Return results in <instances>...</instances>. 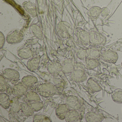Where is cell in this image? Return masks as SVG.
Returning <instances> with one entry per match:
<instances>
[{
  "label": "cell",
  "instance_id": "12",
  "mask_svg": "<svg viewBox=\"0 0 122 122\" xmlns=\"http://www.w3.org/2000/svg\"><path fill=\"white\" fill-rule=\"evenodd\" d=\"M105 118L104 115L102 113L95 112H88L85 116V119L87 122H101Z\"/></svg>",
  "mask_w": 122,
  "mask_h": 122
},
{
  "label": "cell",
  "instance_id": "37",
  "mask_svg": "<svg viewBox=\"0 0 122 122\" xmlns=\"http://www.w3.org/2000/svg\"><path fill=\"white\" fill-rule=\"evenodd\" d=\"M121 67L122 68V62H121Z\"/></svg>",
  "mask_w": 122,
  "mask_h": 122
},
{
  "label": "cell",
  "instance_id": "1",
  "mask_svg": "<svg viewBox=\"0 0 122 122\" xmlns=\"http://www.w3.org/2000/svg\"><path fill=\"white\" fill-rule=\"evenodd\" d=\"M37 92L40 95L45 97H49L55 95H60V92L57 86L53 83H42L37 89Z\"/></svg>",
  "mask_w": 122,
  "mask_h": 122
},
{
  "label": "cell",
  "instance_id": "15",
  "mask_svg": "<svg viewBox=\"0 0 122 122\" xmlns=\"http://www.w3.org/2000/svg\"><path fill=\"white\" fill-rule=\"evenodd\" d=\"M62 72L66 74L71 73L74 70L76 64L72 58H68L65 60L62 64Z\"/></svg>",
  "mask_w": 122,
  "mask_h": 122
},
{
  "label": "cell",
  "instance_id": "16",
  "mask_svg": "<svg viewBox=\"0 0 122 122\" xmlns=\"http://www.w3.org/2000/svg\"><path fill=\"white\" fill-rule=\"evenodd\" d=\"M70 110L66 103L60 104L56 110V114L57 117L60 120H64L66 114Z\"/></svg>",
  "mask_w": 122,
  "mask_h": 122
},
{
  "label": "cell",
  "instance_id": "31",
  "mask_svg": "<svg viewBox=\"0 0 122 122\" xmlns=\"http://www.w3.org/2000/svg\"><path fill=\"white\" fill-rule=\"evenodd\" d=\"M33 122H51L52 120L47 116L43 114H36L33 116Z\"/></svg>",
  "mask_w": 122,
  "mask_h": 122
},
{
  "label": "cell",
  "instance_id": "24",
  "mask_svg": "<svg viewBox=\"0 0 122 122\" xmlns=\"http://www.w3.org/2000/svg\"><path fill=\"white\" fill-rule=\"evenodd\" d=\"M30 30L31 35L39 39L42 40L43 37L42 31L40 27L37 24H33L30 25Z\"/></svg>",
  "mask_w": 122,
  "mask_h": 122
},
{
  "label": "cell",
  "instance_id": "34",
  "mask_svg": "<svg viewBox=\"0 0 122 122\" xmlns=\"http://www.w3.org/2000/svg\"><path fill=\"white\" fill-rule=\"evenodd\" d=\"M78 57L81 60H85L88 57L86 49H80L77 52Z\"/></svg>",
  "mask_w": 122,
  "mask_h": 122
},
{
  "label": "cell",
  "instance_id": "17",
  "mask_svg": "<svg viewBox=\"0 0 122 122\" xmlns=\"http://www.w3.org/2000/svg\"><path fill=\"white\" fill-rule=\"evenodd\" d=\"M21 109V102L20 101L19 98L12 97L10 99V105L9 113L18 112Z\"/></svg>",
  "mask_w": 122,
  "mask_h": 122
},
{
  "label": "cell",
  "instance_id": "23",
  "mask_svg": "<svg viewBox=\"0 0 122 122\" xmlns=\"http://www.w3.org/2000/svg\"><path fill=\"white\" fill-rule=\"evenodd\" d=\"M87 85L88 87L89 92L91 93H94L102 90L101 87L92 78H90L88 80Z\"/></svg>",
  "mask_w": 122,
  "mask_h": 122
},
{
  "label": "cell",
  "instance_id": "35",
  "mask_svg": "<svg viewBox=\"0 0 122 122\" xmlns=\"http://www.w3.org/2000/svg\"><path fill=\"white\" fill-rule=\"evenodd\" d=\"M5 38L4 34L0 32V48H2L4 46L5 43Z\"/></svg>",
  "mask_w": 122,
  "mask_h": 122
},
{
  "label": "cell",
  "instance_id": "10",
  "mask_svg": "<svg viewBox=\"0 0 122 122\" xmlns=\"http://www.w3.org/2000/svg\"><path fill=\"white\" fill-rule=\"evenodd\" d=\"M65 103L70 110H78L82 106V102L79 98L75 96L71 95L68 97Z\"/></svg>",
  "mask_w": 122,
  "mask_h": 122
},
{
  "label": "cell",
  "instance_id": "30",
  "mask_svg": "<svg viewBox=\"0 0 122 122\" xmlns=\"http://www.w3.org/2000/svg\"><path fill=\"white\" fill-rule=\"evenodd\" d=\"M85 60L86 67L88 70H93L98 66V62L96 59L90 58L87 57Z\"/></svg>",
  "mask_w": 122,
  "mask_h": 122
},
{
  "label": "cell",
  "instance_id": "14",
  "mask_svg": "<svg viewBox=\"0 0 122 122\" xmlns=\"http://www.w3.org/2000/svg\"><path fill=\"white\" fill-rule=\"evenodd\" d=\"M62 64L57 61H51L47 66V70L48 72L51 74L57 75L62 72Z\"/></svg>",
  "mask_w": 122,
  "mask_h": 122
},
{
  "label": "cell",
  "instance_id": "36",
  "mask_svg": "<svg viewBox=\"0 0 122 122\" xmlns=\"http://www.w3.org/2000/svg\"><path fill=\"white\" fill-rule=\"evenodd\" d=\"M7 93L8 94L10 95H13V88H12L11 87H10L9 86L8 87V88L7 89Z\"/></svg>",
  "mask_w": 122,
  "mask_h": 122
},
{
  "label": "cell",
  "instance_id": "22",
  "mask_svg": "<svg viewBox=\"0 0 122 122\" xmlns=\"http://www.w3.org/2000/svg\"><path fill=\"white\" fill-rule=\"evenodd\" d=\"M38 79L36 77L32 75L24 76L21 80L22 83L28 88L32 87L38 82Z\"/></svg>",
  "mask_w": 122,
  "mask_h": 122
},
{
  "label": "cell",
  "instance_id": "27",
  "mask_svg": "<svg viewBox=\"0 0 122 122\" xmlns=\"http://www.w3.org/2000/svg\"><path fill=\"white\" fill-rule=\"evenodd\" d=\"M26 103L30 106L35 112H37L41 110L43 107V102L41 100L28 101Z\"/></svg>",
  "mask_w": 122,
  "mask_h": 122
},
{
  "label": "cell",
  "instance_id": "19",
  "mask_svg": "<svg viewBox=\"0 0 122 122\" xmlns=\"http://www.w3.org/2000/svg\"><path fill=\"white\" fill-rule=\"evenodd\" d=\"M102 48L101 47L94 46L86 49L88 57L97 59L100 57L102 51Z\"/></svg>",
  "mask_w": 122,
  "mask_h": 122
},
{
  "label": "cell",
  "instance_id": "33",
  "mask_svg": "<svg viewBox=\"0 0 122 122\" xmlns=\"http://www.w3.org/2000/svg\"><path fill=\"white\" fill-rule=\"evenodd\" d=\"M9 86L8 85L6 80L2 74L0 76V91L1 92H4L7 91Z\"/></svg>",
  "mask_w": 122,
  "mask_h": 122
},
{
  "label": "cell",
  "instance_id": "9",
  "mask_svg": "<svg viewBox=\"0 0 122 122\" xmlns=\"http://www.w3.org/2000/svg\"><path fill=\"white\" fill-rule=\"evenodd\" d=\"M76 36L79 44L82 46H88L90 44L89 32L81 28L77 29Z\"/></svg>",
  "mask_w": 122,
  "mask_h": 122
},
{
  "label": "cell",
  "instance_id": "7",
  "mask_svg": "<svg viewBox=\"0 0 122 122\" xmlns=\"http://www.w3.org/2000/svg\"><path fill=\"white\" fill-rule=\"evenodd\" d=\"M118 57L116 52L108 50L102 51L100 58L102 60L106 62L115 64L117 62Z\"/></svg>",
  "mask_w": 122,
  "mask_h": 122
},
{
  "label": "cell",
  "instance_id": "2",
  "mask_svg": "<svg viewBox=\"0 0 122 122\" xmlns=\"http://www.w3.org/2000/svg\"><path fill=\"white\" fill-rule=\"evenodd\" d=\"M84 65L81 62L76 64L75 68L70 73V77L76 82L81 83L87 80L88 76L86 72Z\"/></svg>",
  "mask_w": 122,
  "mask_h": 122
},
{
  "label": "cell",
  "instance_id": "11",
  "mask_svg": "<svg viewBox=\"0 0 122 122\" xmlns=\"http://www.w3.org/2000/svg\"><path fill=\"white\" fill-rule=\"evenodd\" d=\"M13 95L19 98L25 95L28 92V88L25 86L22 82H18L13 87Z\"/></svg>",
  "mask_w": 122,
  "mask_h": 122
},
{
  "label": "cell",
  "instance_id": "4",
  "mask_svg": "<svg viewBox=\"0 0 122 122\" xmlns=\"http://www.w3.org/2000/svg\"><path fill=\"white\" fill-rule=\"evenodd\" d=\"M85 110L83 106L78 110H70L66 115V121L67 122H81L83 118Z\"/></svg>",
  "mask_w": 122,
  "mask_h": 122
},
{
  "label": "cell",
  "instance_id": "28",
  "mask_svg": "<svg viewBox=\"0 0 122 122\" xmlns=\"http://www.w3.org/2000/svg\"><path fill=\"white\" fill-rule=\"evenodd\" d=\"M112 100L116 103H122V89L115 90L111 94Z\"/></svg>",
  "mask_w": 122,
  "mask_h": 122
},
{
  "label": "cell",
  "instance_id": "13",
  "mask_svg": "<svg viewBox=\"0 0 122 122\" xmlns=\"http://www.w3.org/2000/svg\"><path fill=\"white\" fill-rule=\"evenodd\" d=\"M18 55L20 57L23 59H30L33 57L34 52L29 47L22 46L20 47L17 50Z\"/></svg>",
  "mask_w": 122,
  "mask_h": 122
},
{
  "label": "cell",
  "instance_id": "32",
  "mask_svg": "<svg viewBox=\"0 0 122 122\" xmlns=\"http://www.w3.org/2000/svg\"><path fill=\"white\" fill-rule=\"evenodd\" d=\"M102 12V9L97 6L92 7L89 10V15L91 17L95 18L97 17Z\"/></svg>",
  "mask_w": 122,
  "mask_h": 122
},
{
  "label": "cell",
  "instance_id": "18",
  "mask_svg": "<svg viewBox=\"0 0 122 122\" xmlns=\"http://www.w3.org/2000/svg\"><path fill=\"white\" fill-rule=\"evenodd\" d=\"M41 61L40 56L33 57L29 59L27 63V67L30 71L33 72L38 68Z\"/></svg>",
  "mask_w": 122,
  "mask_h": 122
},
{
  "label": "cell",
  "instance_id": "20",
  "mask_svg": "<svg viewBox=\"0 0 122 122\" xmlns=\"http://www.w3.org/2000/svg\"><path fill=\"white\" fill-rule=\"evenodd\" d=\"M23 5L25 10L31 17H37L36 6L34 3L30 1L25 2L23 3Z\"/></svg>",
  "mask_w": 122,
  "mask_h": 122
},
{
  "label": "cell",
  "instance_id": "6",
  "mask_svg": "<svg viewBox=\"0 0 122 122\" xmlns=\"http://www.w3.org/2000/svg\"><path fill=\"white\" fill-rule=\"evenodd\" d=\"M2 75L6 80L8 81L14 85L17 83L20 80L19 72L12 68H5L3 71Z\"/></svg>",
  "mask_w": 122,
  "mask_h": 122
},
{
  "label": "cell",
  "instance_id": "5",
  "mask_svg": "<svg viewBox=\"0 0 122 122\" xmlns=\"http://www.w3.org/2000/svg\"><path fill=\"white\" fill-rule=\"evenodd\" d=\"M90 44L94 46L103 45L106 42L105 37L95 29H92L89 32Z\"/></svg>",
  "mask_w": 122,
  "mask_h": 122
},
{
  "label": "cell",
  "instance_id": "25",
  "mask_svg": "<svg viewBox=\"0 0 122 122\" xmlns=\"http://www.w3.org/2000/svg\"><path fill=\"white\" fill-rule=\"evenodd\" d=\"M10 96L7 93L1 92L0 93V104L3 108H10Z\"/></svg>",
  "mask_w": 122,
  "mask_h": 122
},
{
  "label": "cell",
  "instance_id": "21",
  "mask_svg": "<svg viewBox=\"0 0 122 122\" xmlns=\"http://www.w3.org/2000/svg\"><path fill=\"white\" fill-rule=\"evenodd\" d=\"M8 116L10 121L13 122H24L28 117L22 112H20L9 113Z\"/></svg>",
  "mask_w": 122,
  "mask_h": 122
},
{
  "label": "cell",
  "instance_id": "29",
  "mask_svg": "<svg viewBox=\"0 0 122 122\" xmlns=\"http://www.w3.org/2000/svg\"><path fill=\"white\" fill-rule=\"evenodd\" d=\"M21 111L27 117L34 115L35 111L26 103L21 102Z\"/></svg>",
  "mask_w": 122,
  "mask_h": 122
},
{
  "label": "cell",
  "instance_id": "3",
  "mask_svg": "<svg viewBox=\"0 0 122 122\" xmlns=\"http://www.w3.org/2000/svg\"><path fill=\"white\" fill-rule=\"evenodd\" d=\"M24 34L20 29H14L8 33L6 37L8 43L15 45L20 43L24 39Z\"/></svg>",
  "mask_w": 122,
  "mask_h": 122
},
{
  "label": "cell",
  "instance_id": "26",
  "mask_svg": "<svg viewBox=\"0 0 122 122\" xmlns=\"http://www.w3.org/2000/svg\"><path fill=\"white\" fill-rule=\"evenodd\" d=\"M41 100L40 97L38 94L33 91H28L24 96L23 102H26L28 101H36Z\"/></svg>",
  "mask_w": 122,
  "mask_h": 122
},
{
  "label": "cell",
  "instance_id": "8",
  "mask_svg": "<svg viewBox=\"0 0 122 122\" xmlns=\"http://www.w3.org/2000/svg\"><path fill=\"white\" fill-rule=\"evenodd\" d=\"M71 28V25L67 22H60L57 25L56 27L58 35L61 38H67L70 35Z\"/></svg>",
  "mask_w": 122,
  "mask_h": 122
}]
</instances>
